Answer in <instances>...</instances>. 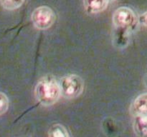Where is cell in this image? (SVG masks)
I'll use <instances>...</instances> for the list:
<instances>
[{"instance_id": "obj_12", "label": "cell", "mask_w": 147, "mask_h": 137, "mask_svg": "<svg viewBox=\"0 0 147 137\" xmlns=\"http://www.w3.org/2000/svg\"><path fill=\"white\" fill-rule=\"evenodd\" d=\"M144 84L145 86L147 88V74H146V76H144Z\"/></svg>"}, {"instance_id": "obj_5", "label": "cell", "mask_w": 147, "mask_h": 137, "mask_svg": "<svg viewBox=\"0 0 147 137\" xmlns=\"http://www.w3.org/2000/svg\"><path fill=\"white\" fill-rule=\"evenodd\" d=\"M130 111L134 116L137 115L147 116V93L140 94L134 100L131 105Z\"/></svg>"}, {"instance_id": "obj_1", "label": "cell", "mask_w": 147, "mask_h": 137, "mask_svg": "<svg viewBox=\"0 0 147 137\" xmlns=\"http://www.w3.org/2000/svg\"><path fill=\"white\" fill-rule=\"evenodd\" d=\"M34 95L42 105L47 106L55 104L61 95L59 82L51 75L42 77L34 88Z\"/></svg>"}, {"instance_id": "obj_7", "label": "cell", "mask_w": 147, "mask_h": 137, "mask_svg": "<svg viewBox=\"0 0 147 137\" xmlns=\"http://www.w3.org/2000/svg\"><path fill=\"white\" fill-rule=\"evenodd\" d=\"M133 128L135 134L139 136H147V116H135Z\"/></svg>"}, {"instance_id": "obj_10", "label": "cell", "mask_w": 147, "mask_h": 137, "mask_svg": "<svg viewBox=\"0 0 147 137\" xmlns=\"http://www.w3.org/2000/svg\"><path fill=\"white\" fill-rule=\"evenodd\" d=\"M9 108V99L4 93L0 91V116L7 112Z\"/></svg>"}, {"instance_id": "obj_3", "label": "cell", "mask_w": 147, "mask_h": 137, "mask_svg": "<svg viewBox=\"0 0 147 137\" xmlns=\"http://www.w3.org/2000/svg\"><path fill=\"white\" fill-rule=\"evenodd\" d=\"M139 19H137L134 11L129 7H119L113 14V23L117 28L124 29H134Z\"/></svg>"}, {"instance_id": "obj_2", "label": "cell", "mask_w": 147, "mask_h": 137, "mask_svg": "<svg viewBox=\"0 0 147 137\" xmlns=\"http://www.w3.org/2000/svg\"><path fill=\"white\" fill-rule=\"evenodd\" d=\"M61 95L67 99L77 98L82 94L84 83L81 77L76 74H67L59 81Z\"/></svg>"}, {"instance_id": "obj_4", "label": "cell", "mask_w": 147, "mask_h": 137, "mask_svg": "<svg viewBox=\"0 0 147 137\" xmlns=\"http://www.w3.org/2000/svg\"><path fill=\"white\" fill-rule=\"evenodd\" d=\"M54 11L47 6L37 7L32 13L31 19L34 27L38 29L44 30L50 28L55 21Z\"/></svg>"}, {"instance_id": "obj_9", "label": "cell", "mask_w": 147, "mask_h": 137, "mask_svg": "<svg viewBox=\"0 0 147 137\" xmlns=\"http://www.w3.org/2000/svg\"><path fill=\"white\" fill-rule=\"evenodd\" d=\"M25 0H0L1 5L7 10H14L20 8Z\"/></svg>"}, {"instance_id": "obj_6", "label": "cell", "mask_w": 147, "mask_h": 137, "mask_svg": "<svg viewBox=\"0 0 147 137\" xmlns=\"http://www.w3.org/2000/svg\"><path fill=\"white\" fill-rule=\"evenodd\" d=\"M109 2L108 0H83V5L87 13L97 14L104 11Z\"/></svg>"}, {"instance_id": "obj_11", "label": "cell", "mask_w": 147, "mask_h": 137, "mask_svg": "<svg viewBox=\"0 0 147 137\" xmlns=\"http://www.w3.org/2000/svg\"><path fill=\"white\" fill-rule=\"evenodd\" d=\"M139 22L144 27H147V11L139 16Z\"/></svg>"}, {"instance_id": "obj_8", "label": "cell", "mask_w": 147, "mask_h": 137, "mask_svg": "<svg viewBox=\"0 0 147 137\" xmlns=\"http://www.w3.org/2000/svg\"><path fill=\"white\" fill-rule=\"evenodd\" d=\"M48 134L53 137H67L69 136L67 129L63 125L56 124L50 126Z\"/></svg>"}, {"instance_id": "obj_13", "label": "cell", "mask_w": 147, "mask_h": 137, "mask_svg": "<svg viewBox=\"0 0 147 137\" xmlns=\"http://www.w3.org/2000/svg\"><path fill=\"white\" fill-rule=\"evenodd\" d=\"M109 1H116V0H108Z\"/></svg>"}]
</instances>
